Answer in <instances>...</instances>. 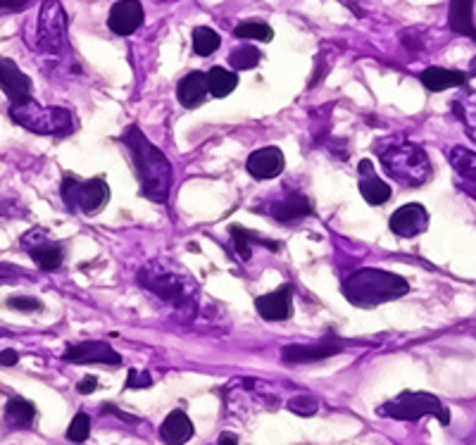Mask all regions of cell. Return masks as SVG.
Segmentation results:
<instances>
[{"mask_svg":"<svg viewBox=\"0 0 476 445\" xmlns=\"http://www.w3.org/2000/svg\"><path fill=\"white\" fill-rule=\"evenodd\" d=\"M122 143L124 148L129 150L143 198L157 205L167 203L169 193H172V165H169L167 155L162 153L137 124L124 129Z\"/></svg>","mask_w":476,"mask_h":445,"instance_id":"1","label":"cell"},{"mask_svg":"<svg viewBox=\"0 0 476 445\" xmlns=\"http://www.w3.org/2000/svg\"><path fill=\"white\" fill-rule=\"evenodd\" d=\"M138 284L174 308L186 319L198 312V291L191 278L167 260H148L138 269Z\"/></svg>","mask_w":476,"mask_h":445,"instance_id":"2","label":"cell"},{"mask_svg":"<svg viewBox=\"0 0 476 445\" xmlns=\"http://www.w3.org/2000/svg\"><path fill=\"white\" fill-rule=\"evenodd\" d=\"M374 150H377L379 160L384 165V172L405 188H420L433 177L427 150L417 146V143L408 141V138H384V141L377 143Z\"/></svg>","mask_w":476,"mask_h":445,"instance_id":"3","label":"cell"},{"mask_svg":"<svg viewBox=\"0 0 476 445\" xmlns=\"http://www.w3.org/2000/svg\"><path fill=\"white\" fill-rule=\"evenodd\" d=\"M340 291H343L348 303L358 305V308H377V305L408 296L410 284L393 272H384L377 267H365V269H358V272L343 278Z\"/></svg>","mask_w":476,"mask_h":445,"instance_id":"4","label":"cell"},{"mask_svg":"<svg viewBox=\"0 0 476 445\" xmlns=\"http://www.w3.org/2000/svg\"><path fill=\"white\" fill-rule=\"evenodd\" d=\"M36 50L44 67H48V62L56 67L69 57L67 13H65L60 0H44L41 3L36 26Z\"/></svg>","mask_w":476,"mask_h":445,"instance_id":"5","label":"cell"},{"mask_svg":"<svg viewBox=\"0 0 476 445\" xmlns=\"http://www.w3.org/2000/svg\"><path fill=\"white\" fill-rule=\"evenodd\" d=\"M10 117L26 131H34L41 137H69L76 129L75 115L67 107H46L34 98L25 100L19 106H10Z\"/></svg>","mask_w":476,"mask_h":445,"instance_id":"6","label":"cell"},{"mask_svg":"<svg viewBox=\"0 0 476 445\" xmlns=\"http://www.w3.org/2000/svg\"><path fill=\"white\" fill-rule=\"evenodd\" d=\"M377 415L398 421H420L421 417H436L443 427L451 424V412L443 408V402L424 390H402L393 400L379 405Z\"/></svg>","mask_w":476,"mask_h":445,"instance_id":"7","label":"cell"},{"mask_svg":"<svg viewBox=\"0 0 476 445\" xmlns=\"http://www.w3.org/2000/svg\"><path fill=\"white\" fill-rule=\"evenodd\" d=\"M60 198L69 212H81V215H96L110 200V186L103 177L93 179H76L75 174H65L60 186Z\"/></svg>","mask_w":476,"mask_h":445,"instance_id":"8","label":"cell"},{"mask_svg":"<svg viewBox=\"0 0 476 445\" xmlns=\"http://www.w3.org/2000/svg\"><path fill=\"white\" fill-rule=\"evenodd\" d=\"M22 248L31 255V260L36 262L38 269H44V272H57L62 262H65V248L41 227H34L22 236Z\"/></svg>","mask_w":476,"mask_h":445,"instance_id":"9","label":"cell"},{"mask_svg":"<svg viewBox=\"0 0 476 445\" xmlns=\"http://www.w3.org/2000/svg\"><path fill=\"white\" fill-rule=\"evenodd\" d=\"M62 359L69 362V365H122V355L106 340H81V343H75V346H69L65 350Z\"/></svg>","mask_w":476,"mask_h":445,"instance_id":"10","label":"cell"},{"mask_svg":"<svg viewBox=\"0 0 476 445\" xmlns=\"http://www.w3.org/2000/svg\"><path fill=\"white\" fill-rule=\"evenodd\" d=\"M429 222H431V217H429L427 207L420 203H410L398 207L389 219L390 231L400 238H415V236L424 234L429 229Z\"/></svg>","mask_w":476,"mask_h":445,"instance_id":"11","label":"cell"},{"mask_svg":"<svg viewBox=\"0 0 476 445\" xmlns=\"http://www.w3.org/2000/svg\"><path fill=\"white\" fill-rule=\"evenodd\" d=\"M0 88L10 98V106H19L34 98V84L29 76L17 67V62L0 56Z\"/></svg>","mask_w":476,"mask_h":445,"instance_id":"12","label":"cell"},{"mask_svg":"<svg viewBox=\"0 0 476 445\" xmlns=\"http://www.w3.org/2000/svg\"><path fill=\"white\" fill-rule=\"evenodd\" d=\"M267 215H272L281 224H296L300 219H305V217L315 215V205H312V200L305 193L291 191L286 193L284 198L267 205Z\"/></svg>","mask_w":476,"mask_h":445,"instance_id":"13","label":"cell"},{"mask_svg":"<svg viewBox=\"0 0 476 445\" xmlns=\"http://www.w3.org/2000/svg\"><path fill=\"white\" fill-rule=\"evenodd\" d=\"M255 309L265 322H286L293 312V288L289 284L255 300Z\"/></svg>","mask_w":476,"mask_h":445,"instance_id":"14","label":"cell"},{"mask_svg":"<svg viewBox=\"0 0 476 445\" xmlns=\"http://www.w3.org/2000/svg\"><path fill=\"white\" fill-rule=\"evenodd\" d=\"M143 19H146V15H143V5L138 0H117L110 7L107 26L117 36H131L143 25Z\"/></svg>","mask_w":476,"mask_h":445,"instance_id":"15","label":"cell"},{"mask_svg":"<svg viewBox=\"0 0 476 445\" xmlns=\"http://www.w3.org/2000/svg\"><path fill=\"white\" fill-rule=\"evenodd\" d=\"M340 350H343V343L339 340H322L317 346H286L281 348V362L284 365H309V362L334 358Z\"/></svg>","mask_w":476,"mask_h":445,"instance_id":"16","label":"cell"},{"mask_svg":"<svg viewBox=\"0 0 476 445\" xmlns=\"http://www.w3.org/2000/svg\"><path fill=\"white\" fill-rule=\"evenodd\" d=\"M286 167V157L281 153V148L277 146H267V148L255 150L250 153L246 162L248 174L253 177V179H274L279 174L284 172Z\"/></svg>","mask_w":476,"mask_h":445,"instance_id":"17","label":"cell"},{"mask_svg":"<svg viewBox=\"0 0 476 445\" xmlns=\"http://www.w3.org/2000/svg\"><path fill=\"white\" fill-rule=\"evenodd\" d=\"M360 174V193L362 198L370 205H384L390 198V186L386 181H381L374 172V165L371 160H360L358 165Z\"/></svg>","mask_w":476,"mask_h":445,"instance_id":"18","label":"cell"},{"mask_svg":"<svg viewBox=\"0 0 476 445\" xmlns=\"http://www.w3.org/2000/svg\"><path fill=\"white\" fill-rule=\"evenodd\" d=\"M421 86L431 93L448 91V88H460L464 86L470 76L467 72H460V69H446V67H429L420 75Z\"/></svg>","mask_w":476,"mask_h":445,"instance_id":"19","label":"cell"},{"mask_svg":"<svg viewBox=\"0 0 476 445\" xmlns=\"http://www.w3.org/2000/svg\"><path fill=\"white\" fill-rule=\"evenodd\" d=\"M160 439L165 445H184L193 439V421L188 420L184 410L169 412L167 420L162 421Z\"/></svg>","mask_w":476,"mask_h":445,"instance_id":"20","label":"cell"},{"mask_svg":"<svg viewBox=\"0 0 476 445\" xmlns=\"http://www.w3.org/2000/svg\"><path fill=\"white\" fill-rule=\"evenodd\" d=\"M448 26L458 36H467L476 41V22H474V0H451V13H448Z\"/></svg>","mask_w":476,"mask_h":445,"instance_id":"21","label":"cell"},{"mask_svg":"<svg viewBox=\"0 0 476 445\" xmlns=\"http://www.w3.org/2000/svg\"><path fill=\"white\" fill-rule=\"evenodd\" d=\"M229 236H231V248H234L236 258H241V262H248L253 258V246H265L269 250H279V243L269 241L265 236L255 234V231H248L243 227H229Z\"/></svg>","mask_w":476,"mask_h":445,"instance_id":"22","label":"cell"},{"mask_svg":"<svg viewBox=\"0 0 476 445\" xmlns=\"http://www.w3.org/2000/svg\"><path fill=\"white\" fill-rule=\"evenodd\" d=\"M208 96V79H205L203 72H191V75H186L184 79L179 81V86H177V98L184 107H198L200 103Z\"/></svg>","mask_w":476,"mask_h":445,"instance_id":"23","label":"cell"},{"mask_svg":"<svg viewBox=\"0 0 476 445\" xmlns=\"http://www.w3.org/2000/svg\"><path fill=\"white\" fill-rule=\"evenodd\" d=\"M36 421V405L25 398H13L5 405V424L15 431H25L34 427Z\"/></svg>","mask_w":476,"mask_h":445,"instance_id":"24","label":"cell"},{"mask_svg":"<svg viewBox=\"0 0 476 445\" xmlns=\"http://www.w3.org/2000/svg\"><path fill=\"white\" fill-rule=\"evenodd\" d=\"M448 160H451L452 169L458 174L464 184L476 186V153L464 146H452L448 150Z\"/></svg>","mask_w":476,"mask_h":445,"instance_id":"25","label":"cell"},{"mask_svg":"<svg viewBox=\"0 0 476 445\" xmlns=\"http://www.w3.org/2000/svg\"><path fill=\"white\" fill-rule=\"evenodd\" d=\"M452 115L464 124L470 137L476 141V91H462L452 100Z\"/></svg>","mask_w":476,"mask_h":445,"instance_id":"26","label":"cell"},{"mask_svg":"<svg viewBox=\"0 0 476 445\" xmlns=\"http://www.w3.org/2000/svg\"><path fill=\"white\" fill-rule=\"evenodd\" d=\"M205 79H208V93H212L215 98H227L229 93H234L236 84H238V76L224 67H212L205 75Z\"/></svg>","mask_w":476,"mask_h":445,"instance_id":"27","label":"cell"},{"mask_svg":"<svg viewBox=\"0 0 476 445\" xmlns=\"http://www.w3.org/2000/svg\"><path fill=\"white\" fill-rule=\"evenodd\" d=\"M219 44H222V38L210 26H196L193 29V50H196V56L210 57L219 48Z\"/></svg>","mask_w":476,"mask_h":445,"instance_id":"28","label":"cell"},{"mask_svg":"<svg viewBox=\"0 0 476 445\" xmlns=\"http://www.w3.org/2000/svg\"><path fill=\"white\" fill-rule=\"evenodd\" d=\"M236 38H248V41H262V44H269L274 38L272 26L267 22H258V19H250V22H241V25L234 29Z\"/></svg>","mask_w":476,"mask_h":445,"instance_id":"29","label":"cell"},{"mask_svg":"<svg viewBox=\"0 0 476 445\" xmlns=\"http://www.w3.org/2000/svg\"><path fill=\"white\" fill-rule=\"evenodd\" d=\"M260 60H262V53L255 48V46H241V48H236L229 56V65L234 69H238V72L258 67Z\"/></svg>","mask_w":476,"mask_h":445,"instance_id":"30","label":"cell"},{"mask_svg":"<svg viewBox=\"0 0 476 445\" xmlns=\"http://www.w3.org/2000/svg\"><path fill=\"white\" fill-rule=\"evenodd\" d=\"M286 408L298 417H315L319 412V400L315 396H309V393H300V396L286 402Z\"/></svg>","mask_w":476,"mask_h":445,"instance_id":"31","label":"cell"},{"mask_svg":"<svg viewBox=\"0 0 476 445\" xmlns=\"http://www.w3.org/2000/svg\"><path fill=\"white\" fill-rule=\"evenodd\" d=\"M91 436V417L86 412H76V417L72 420L67 429V439L72 443H84Z\"/></svg>","mask_w":476,"mask_h":445,"instance_id":"32","label":"cell"},{"mask_svg":"<svg viewBox=\"0 0 476 445\" xmlns=\"http://www.w3.org/2000/svg\"><path fill=\"white\" fill-rule=\"evenodd\" d=\"M5 305L10 309H17V312H41L44 309V303L38 298L31 296H15L10 300H5Z\"/></svg>","mask_w":476,"mask_h":445,"instance_id":"33","label":"cell"},{"mask_svg":"<svg viewBox=\"0 0 476 445\" xmlns=\"http://www.w3.org/2000/svg\"><path fill=\"white\" fill-rule=\"evenodd\" d=\"M124 386H127V389H150V386H153V379H150L148 371L131 369Z\"/></svg>","mask_w":476,"mask_h":445,"instance_id":"34","label":"cell"},{"mask_svg":"<svg viewBox=\"0 0 476 445\" xmlns=\"http://www.w3.org/2000/svg\"><path fill=\"white\" fill-rule=\"evenodd\" d=\"M31 0H0V13H19L29 5Z\"/></svg>","mask_w":476,"mask_h":445,"instance_id":"35","label":"cell"},{"mask_svg":"<svg viewBox=\"0 0 476 445\" xmlns=\"http://www.w3.org/2000/svg\"><path fill=\"white\" fill-rule=\"evenodd\" d=\"M96 389H98V379H96V377L81 379L79 384H76V390H79L81 396H88V393H93Z\"/></svg>","mask_w":476,"mask_h":445,"instance_id":"36","label":"cell"},{"mask_svg":"<svg viewBox=\"0 0 476 445\" xmlns=\"http://www.w3.org/2000/svg\"><path fill=\"white\" fill-rule=\"evenodd\" d=\"M17 350H3V353H0V365H17Z\"/></svg>","mask_w":476,"mask_h":445,"instance_id":"37","label":"cell"},{"mask_svg":"<svg viewBox=\"0 0 476 445\" xmlns=\"http://www.w3.org/2000/svg\"><path fill=\"white\" fill-rule=\"evenodd\" d=\"M217 445H238V439H236L234 433H222Z\"/></svg>","mask_w":476,"mask_h":445,"instance_id":"38","label":"cell"},{"mask_svg":"<svg viewBox=\"0 0 476 445\" xmlns=\"http://www.w3.org/2000/svg\"><path fill=\"white\" fill-rule=\"evenodd\" d=\"M15 281H17V278L13 277V272H7V269L0 267V284H15Z\"/></svg>","mask_w":476,"mask_h":445,"instance_id":"39","label":"cell"},{"mask_svg":"<svg viewBox=\"0 0 476 445\" xmlns=\"http://www.w3.org/2000/svg\"><path fill=\"white\" fill-rule=\"evenodd\" d=\"M467 76H476V57L471 60V72H467Z\"/></svg>","mask_w":476,"mask_h":445,"instance_id":"40","label":"cell"},{"mask_svg":"<svg viewBox=\"0 0 476 445\" xmlns=\"http://www.w3.org/2000/svg\"><path fill=\"white\" fill-rule=\"evenodd\" d=\"M165 3H174V0H165Z\"/></svg>","mask_w":476,"mask_h":445,"instance_id":"41","label":"cell"}]
</instances>
